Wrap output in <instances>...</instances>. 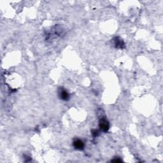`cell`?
Here are the masks:
<instances>
[{
    "label": "cell",
    "instance_id": "1",
    "mask_svg": "<svg viewBox=\"0 0 163 163\" xmlns=\"http://www.w3.org/2000/svg\"><path fill=\"white\" fill-rule=\"evenodd\" d=\"M99 127L100 130L105 132H107L110 129V123L105 117H103L100 119Z\"/></svg>",
    "mask_w": 163,
    "mask_h": 163
},
{
    "label": "cell",
    "instance_id": "2",
    "mask_svg": "<svg viewBox=\"0 0 163 163\" xmlns=\"http://www.w3.org/2000/svg\"><path fill=\"white\" fill-rule=\"evenodd\" d=\"M58 96L61 100H62L63 101L69 100L70 99L69 93H68V92L65 89L62 88V87H61V88L58 89Z\"/></svg>",
    "mask_w": 163,
    "mask_h": 163
},
{
    "label": "cell",
    "instance_id": "3",
    "mask_svg": "<svg viewBox=\"0 0 163 163\" xmlns=\"http://www.w3.org/2000/svg\"><path fill=\"white\" fill-rule=\"evenodd\" d=\"M73 147L76 150H82L84 149V143L80 139H75L73 142Z\"/></svg>",
    "mask_w": 163,
    "mask_h": 163
},
{
    "label": "cell",
    "instance_id": "4",
    "mask_svg": "<svg viewBox=\"0 0 163 163\" xmlns=\"http://www.w3.org/2000/svg\"><path fill=\"white\" fill-rule=\"evenodd\" d=\"M113 43H114V46L115 48H124L125 47L124 41L120 37H115L113 39Z\"/></svg>",
    "mask_w": 163,
    "mask_h": 163
},
{
    "label": "cell",
    "instance_id": "5",
    "mask_svg": "<svg viewBox=\"0 0 163 163\" xmlns=\"http://www.w3.org/2000/svg\"><path fill=\"white\" fill-rule=\"evenodd\" d=\"M92 135L94 138H96V137H98V136L100 135V131L99 130H93L92 131Z\"/></svg>",
    "mask_w": 163,
    "mask_h": 163
},
{
    "label": "cell",
    "instance_id": "6",
    "mask_svg": "<svg viewBox=\"0 0 163 163\" xmlns=\"http://www.w3.org/2000/svg\"><path fill=\"white\" fill-rule=\"evenodd\" d=\"M122 161L121 160V159L119 158V157H115L114 159H113V160H112V162H122Z\"/></svg>",
    "mask_w": 163,
    "mask_h": 163
}]
</instances>
